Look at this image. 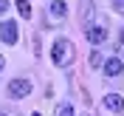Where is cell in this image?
<instances>
[{"instance_id":"obj_10","label":"cell","mask_w":124,"mask_h":116,"mask_svg":"<svg viewBox=\"0 0 124 116\" xmlns=\"http://www.w3.org/2000/svg\"><path fill=\"white\" fill-rule=\"evenodd\" d=\"M90 65H93V68L101 65V54H99V51H93V54H90Z\"/></svg>"},{"instance_id":"obj_9","label":"cell","mask_w":124,"mask_h":116,"mask_svg":"<svg viewBox=\"0 0 124 116\" xmlns=\"http://www.w3.org/2000/svg\"><path fill=\"white\" fill-rule=\"evenodd\" d=\"M56 116H73V105H68V102L59 105V108H56Z\"/></svg>"},{"instance_id":"obj_8","label":"cell","mask_w":124,"mask_h":116,"mask_svg":"<svg viewBox=\"0 0 124 116\" xmlns=\"http://www.w3.org/2000/svg\"><path fill=\"white\" fill-rule=\"evenodd\" d=\"M14 6H17V11H20V17H31V3L28 0H17Z\"/></svg>"},{"instance_id":"obj_2","label":"cell","mask_w":124,"mask_h":116,"mask_svg":"<svg viewBox=\"0 0 124 116\" xmlns=\"http://www.w3.org/2000/svg\"><path fill=\"white\" fill-rule=\"evenodd\" d=\"M85 37H87V43H90V45H101V43L107 40V23H104V20L87 23V28H85Z\"/></svg>"},{"instance_id":"obj_14","label":"cell","mask_w":124,"mask_h":116,"mask_svg":"<svg viewBox=\"0 0 124 116\" xmlns=\"http://www.w3.org/2000/svg\"><path fill=\"white\" fill-rule=\"evenodd\" d=\"M31 116H39V113H31Z\"/></svg>"},{"instance_id":"obj_11","label":"cell","mask_w":124,"mask_h":116,"mask_svg":"<svg viewBox=\"0 0 124 116\" xmlns=\"http://www.w3.org/2000/svg\"><path fill=\"white\" fill-rule=\"evenodd\" d=\"M113 9H116L118 14H124V0H113Z\"/></svg>"},{"instance_id":"obj_6","label":"cell","mask_w":124,"mask_h":116,"mask_svg":"<svg viewBox=\"0 0 124 116\" xmlns=\"http://www.w3.org/2000/svg\"><path fill=\"white\" fill-rule=\"evenodd\" d=\"M101 105H104V110H110V113H121L124 110V99L118 96V93H104Z\"/></svg>"},{"instance_id":"obj_12","label":"cell","mask_w":124,"mask_h":116,"mask_svg":"<svg viewBox=\"0 0 124 116\" xmlns=\"http://www.w3.org/2000/svg\"><path fill=\"white\" fill-rule=\"evenodd\" d=\"M8 6H11V3H8V0H0V14H3V11H6Z\"/></svg>"},{"instance_id":"obj_5","label":"cell","mask_w":124,"mask_h":116,"mask_svg":"<svg viewBox=\"0 0 124 116\" xmlns=\"http://www.w3.org/2000/svg\"><path fill=\"white\" fill-rule=\"evenodd\" d=\"M0 40H3L6 45H14L17 43V23L14 20H3V23H0Z\"/></svg>"},{"instance_id":"obj_1","label":"cell","mask_w":124,"mask_h":116,"mask_svg":"<svg viewBox=\"0 0 124 116\" xmlns=\"http://www.w3.org/2000/svg\"><path fill=\"white\" fill-rule=\"evenodd\" d=\"M73 57H76V48H73L70 40H65V37L54 40V45H51V62L56 68H68L73 62Z\"/></svg>"},{"instance_id":"obj_16","label":"cell","mask_w":124,"mask_h":116,"mask_svg":"<svg viewBox=\"0 0 124 116\" xmlns=\"http://www.w3.org/2000/svg\"><path fill=\"white\" fill-rule=\"evenodd\" d=\"M0 116H8V113H0Z\"/></svg>"},{"instance_id":"obj_13","label":"cell","mask_w":124,"mask_h":116,"mask_svg":"<svg viewBox=\"0 0 124 116\" xmlns=\"http://www.w3.org/2000/svg\"><path fill=\"white\" fill-rule=\"evenodd\" d=\"M3 68H6V57L0 54V74H3Z\"/></svg>"},{"instance_id":"obj_15","label":"cell","mask_w":124,"mask_h":116,"mask_svg":"<svg viewBox=\"0 0 124 116\" xmlns=\"http://www.w3.org/2000/svg\"><path fill=\"white\" fill-rule=\"evenodd\" d=\"M121 40H124V31H121Z\"/></svg>"},{"instance_id":"obj_7","label":"cell","mask_w":124,"mask_h":116,"mask_svg":"<svg viewBox=\"0 0 124 116\" xmlns=\"http://www.w3.org/2000/svg\"><path fill=\"white\" fill-rule=\"evenodd\" d=\"M104 74L107 77H118V74H124V62H121V57H110L107 62H104Z\"/></svg>"},{"instance_id":"obj_17","label":"cell","mask_w":124,"mask_h":116,"mask_svg":"<svg viewBox=\"0 0 124 116\" xmlns=\"http://www.w3.org/2000/svg\"><path fill=\"white\" fill-rule=\"evenodd\" d=\"M82 116H87V113H82Z\"/></svg>"},{"instance_id":"obj_4","label":"cell","mask_w":124,"mask_h":116,"mask_svg":"<svg viewBox=\"0 0 124 116\" xmlns=\"http://www.w3.org/2000/svg\"><path fill=\"white\" fill-rule=\"evenodd\" d=\"M68 17V3L65 0H51L48 3V20L51 23H62Z\"/></svg>"},{"instance_id":"obj_3","label":"cell","mask_w":124,"mask_h":116,"mask_svg":"<svg viewBox=\"0 0 124 116\" xmlns=\"http://www.w3.org/2000/svg\"><path fill=\"white\" fill-rule=\"evenodd\" d=\"M34 85H31V79L20 77V79H11L8 82V96H14V99H23V96H31Z\"/></svg>"}]
</instances>
